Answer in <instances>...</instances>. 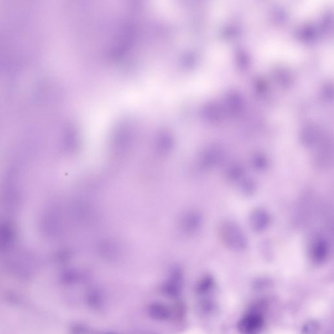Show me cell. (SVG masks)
Returning <instances> with one entry per match:
<instances>
[{
	"mask_svg": "<svg viewBox=\"0 0 334 334\" xmlns=\"http://www.w3.org/2000/svg\"><path fill=\"white\" fill-rule=\"evenodd\" d=\"M220 236L225 245L233 251H243L247 247L246 236L235 222H225L220 228Z\"/></svg>",
	"mask_w": 334,
	"mask_h": 334,
	"instance_id": "cell-1",
	"label": "cell"
},
{
	"mask_svg": "<svg viewBox=\"0 0 334 334\" xmlns=\"http://www.w3.org/2000/svg\"><path fill=\"white\" fill-rule=\"evenodd\" d=\"M264 323L263 315L253 310L240 320L238 328L241 334H258L262 330Z\"/></svg>",
	"mask_w": 334,
	"mask_h": 334,
	"instance_id": "cell-2",
	"label": "cell"
},
{
	"mask_svg": "<svg viewBox=\"0 0 334 334\" xmlns=\"http://www.w3.org/2000/svg\"><path fill=\"white\" fill-rule=\"evenodd\" d=\"M183 288V276L180 271L175 270L166 282L163 284L161 291L170 299L180 296Z\"/></svg>",
	"mask_w": 334,
	"mask_h": 334,
	"instance_id": "cell-3",
	"label": "cell"
},
{
	"mask_svg": "<svg viewBox=\"0 0 334 334\" xmlns=\"http://www.w3.org/2000/svg\"><path fill=\"white\" fill-rule=\"evenodd\" d=\"M329 245L327 240L322 236L316 238L311 245L310 255L313 262L322 263L328 258Z\"/></svg>",
	"mask_w": 334,
	"mask_h": 334,
	"instance_id": "cell-4",
	"label": "cell"
},
{
	"mask_svg": "<svg viewBox=\"0 0 334 334\" xmlns=\"http://www.w3.org/2000/svg\"><path fill=\"white\" fill-rule=\"evenodd\" d=\"M270 222H271V217L269 213L263 209H257L250 215V227L256 233L266 230L269 227Z\"/></svg>",
	"mask_w": 334,
	"mask_h": 334,
	"instance_id": "cell-5",
	"label": "cell"
},
{
	"mask_svg": "<svg viewBox=\"0 0 334 334\" xmlns=\"http://www.w3.org/2000/svg\"><path fill=\"white\" fill-rule=\"evenodd\" d=\"M146 313L151 319L159 322L167 321L172 316L169 307L161 302L150 304L147 307Z\"/></svg>",
	"mask_w": 334,
	"mask_h": 334,
	"instance_id": "cell-6",
	"label": "cell"
},
{
	"mask_svg": "<svg viewBox=\"0 0 334 334\" xmlns=\"http://www.w3.org/2000/svg\"><path fill=\"white\" fill-rule=\"evenodd\" d=\"M85 301L87 306L93 310H98L103 308L104 296L103 292L99 288H93L86 293Z\"/></svg>",
	"mask_w": 334,
	"mask_h": 334,
	"instance_id": "cell-7",
	"label": "cell"
},
{
	"mask_svg": "<svg viewBox=\"0 0 334 334\" xmlns=\"http://www.w3.org/2000/svg\"><path fill=\"white\" fill-rule=\"evenodd\" d=\"M213 284H214V281H213L212 277L205 276L198 282L195 290L197 294L200 295L206 294L210 291L211 288L213 287Z\"/></svg>",
	"mask_w": 334,
	"mask_h": 334,
	"instance_id": "cell-8",
	"label": "cell"
},
{
	"mask_svg": "<svg viewBox=\"0 0 334 334\" xmlns=\"http://www.w3.org/2000/svg\"><path fill=\"white\" fill-rule=\"evenodd\" d=\"M319 331V324L315 320H311L304 325L302 329V334H318Z\"/></svg>",
	"mask_w": 334,
	"mask_h": 334,
	"instance_id": "cell-9",
	"label": "cell"
},
{
	"mask_svg": "<svg viewBox=\"0 0 334 334\" xmlns=\"http://www.w3.org/2000/svg\"><path fill=\"white\" fill-rule=\"evenodd\" d=\"M243 174V170L241 169V167H238V166H236V167H233L232 169L229 170V176L230 177L231 179H236L240 178Z\"/></svg>",
	"mask_w": 334,
	"mask_h": 334,
	"instance_id": "cell-10",
	"label": "cell"
},
{
	"mask_svg": "<svg viewBox=\"0 0 334 334\" xmlns=\"http://www.w3.org/2000/svg\"><path fill=\"white\" fill-rule=\"evenodd\" d=\"M103 334H118V333H114V332H106V333H103Z\"/></svg>",
	"mask_w": 334,
	"mask_h": 334,
	"instance_id": "cell-11",
	"label": "cell"
}]
</instances>
